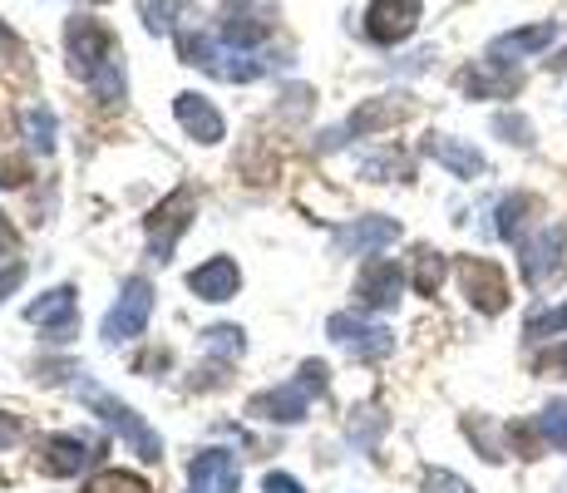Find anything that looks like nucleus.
<instances>
[{"instance_id": "nucleus-27", "label": "nucleus", "mask_w": 567, "mask_h": 493, "mask_svg": "<svg viewBox=\"0 0 567 493\" xmlns=\"http://www.w3.org/2000/svg\"><path fill=\"white\" fill-rule=\"evenodd\" d=\"M494 129L508 138V144H518V148H528V144H533V124H528L523 114H498V119H494Z\"/></svg>"}, {"instance_id": "nucleus-2", "label": "nucleus", "mask_w": 567, "mask_h": 493, "mask_svg": "<svg viewBox=\"0 0 567 493\" xmlns=\"http://www.w3.org/2000/svg\"><path fill=\"white\" fill-rule=\"evenodd\" d=\"M518 261H523L528 287H553L567 271V223H543L533 237H523Z\"/></svg>"}, {"instance_id": "nucleus-1", "label": "nucleus", "mask_w": 567, "mask_h": 493, "mask_svg": "<svg viewBox=\"0 0 567 493\" xmlns=\"http://www.w3.org/2000/svg\"><path fill=\"white\" fill-rule=\"evenodd\" d=\"M316 394H326V366H321V360H307V366L297 370V380H291V386L257 394V400H252V414H257V420L297 424V420H307V410H311Z\"/></svg>"}, {"instance_id": "nucleus-21", "label": "nucleus", "mask_w": 567, "mask_h": 493, "mask_svg": "<svg viewBox=\"0 0 567 493\" xmlns=\"http://www.w3.org/2000/svg\"><path fill=\"white\" fill-rule=\"evenodd\" d=\"M444 281V257L440 251H420V261H414V287H420L424 296H434Z\"/></svg>"}, {"instance_id": "nucleus-17", "label": "nucleus", "mask_w": 567, "mask_h": 493, "mask_svg": "<svg viewBox=\"0 0 567 493\" xmlns=\"http://www.w3.org/2000/svg\"><path fill=\"white\" fill-rule=\"evenodd\" d=\"M424 153H430V158H440L444 168L460 173V178H478V173H484V153L468 148V144H454V138H444V134L424 138Z\"/></svg>"}, {"instance_id": "nucleus-3", "label": "nucleus", "mask_w": 567, "mask_h": 493, "mask_svg": "<svg viewBox=\"0 0 567 493\" xmlns=\"http://www.w3.org/2000/svg\"><path fill=\"white\" fill-rule=\"evenodd\" d=\"M148 316H154V287H148L144 277L124 281V296H118V301L109 306V316H104V341L124 346V341H134V336H144Z\"/></svg>"}, {"instance_id": "nucleus-23", "label": "nucleus", "mask_w": 567, "mask_h": 493, "mask_svg": "<svg viewBox=\"0 0 567 493\" xmlns=\"http://www.w3.org/2000/svg\"><path fill=\"white\" fill-rule=\"evenodd\" d=\"M25 134L35 138L40 153L54 148V114H50V109H30V114H25Z\"/></svg>"}, {"instance_id": "nucleus-28", "label": "nucleus", "mask_w": 567, "mask_h": 493, "mask_svg": "<svg viewBox=\"0 0 567 493\" xmlns=\"http://www.w3.org/2000/svg\"><path fill=\"white\" fill-rule=\"evenodd\" d=\"M207 346L223 350V356H243V331H237V326H213V331H207Z\"/></svg>"}, {"instance_id": "nucleus-13", "label": "nucleus", "mask_w": 567, "mask_h": 493, "mask_svg": "<svg viewBox=\"0 0 567 493\" xmlns=\"http://www.w3.org/2000/svg\"><path fill=\"white\" fill-rule=\"evenodd\" d=\"M237 459L227 449H203L198 459L188 464V484L203 493H237Z\"/></svg>"}, {"instance_id": "nucleus-19", "label": "nucleus", "mask_w": 567, "mask_h": 493, "mask_svg": "<svg viewBox=\"0 0 567 493\" xmlns=\"http://www.w3.org/2000/svg\"><path fill=\"white\" fill-rule=\"evenodd\" d=\"M528 213H533V197H528V193L504 197V203H498V237H508V243H523Z\"/></svg>"}, {"instance_id": "nucleus-31", "label": "nucleus", "mask_w": 567, "mask_h": 493, "mask_svg": "<svg viewBox=\"0 0 567 493\" xmlns=\"http://www.w3.org/2000/svg\"><path fill=\"white\" fill-rule=\"evenodd\" d=\"M543 370H553V376H567V341L553 346L548 356H543Z\"/></svg>"}, {"instance_id": "nucleus-8", "label": "nucleus", "mask_w": 567, "mask_h": 493, "mask_svg": "<svg viewBox=\"0 0 567 493\" xmlns=\"http://www.w3.org/2000/svg\"><path fill=\"white\" fill-rule=\"evenodd\" d=\"M188 223H193V197L188 193H173L168 203L148 217V251H154V261L173 257V247H178V237L188 233Z\"/></svg>"}, {"instance_id": "nucleus-18", "label": "nucleus", "mask_w": 567, "mask_h": 493, "mask_svg": "<svg viewBox=\"0 0 567 493\" xmlns=\"http://www.w3.org/2000/svg\"><path fill=\"white\" fill-rule=\"evenodd\" d=\"M45 469L50 474H80L84 464L94 459V449L84 440H70V434H54V440H45Z\"/></svg>"}, {"instance_id": "nucleus-25", "label": "nucleus", "mask_w": 567, "mask_h": 493, "mask_svg": "<svg viewBox=\"0 0 567 493\" xmlns=\"http://www.w3.org/2000/svg\"><path fill=\"white\" fill-rule=\"evenodd\" d=\"M558 331H567V301L558 306V311L528 316V336H533V341H543V336H558Z\"/></svg>"}, {"instance_id": "nucleus-7", "label": "nucleus", "mask_w": 567, "mask_h": 493, "mask_svg": "<svg viewBox=\"0 0 567 493\" xmlns=\"http://www.w3.org/2000/svg\"><path fill=\"white\" fill-rule=\"evenodd\" d=\"M331 341L346 350L351 360H380V356H390V331L385 326H370V321H361V316H331Z\"/></svg>"}, {"instance_id": "nucleus-6", "label": "nucleus", "mask_w": 567, "mask_h": 493, "mask_svg": "<svg viewBox=\"0 0 567 493\" xmlns=\"http://www.w3.org/2000/svg\"><path fill=\"white\" fill-rule=\"evenodd\" d=\"M460 287H464L468 301L488 316L508 306V277H504V267L488 261V257H464L460 261Z\"/></svg>"}, {"instance_id": "nucleus-11", "label": "nucleus", "mask_w": 567, "mask_h": 493, "mask_svg": "<svg viewBox=\"0 0 567 493\" xmlns=\"http://www.w3.org/2000/svg\"><path fill=\"white\" fill-rule=\"evenodd\" d=\"M400 291H405V271L385 257L370 261V267L361 271V281H355V296H361L365 311H390V306L400 301Z\"/></svg>"}, {"instance_id": "nucleus-15", "label": "nucleus", "mask_w": 567, "mask_h": 493, "mask_svg": "<svg viewBox=\"0 0 567 493\" xmlns=\"http://www.w3.org/2000/svg\"><path fill=\"white\" fill-rule=\"evenodd\" d=\"M237 261H227V257H213V261H203L198 271L188 277V291L198 296V301H227V296L237 291Z\"/></svg>"}, {"instance_id": "nucleus-10", "label": "nucleus", "mask_w": 567, "mask_h": 493, "mask_svg": "<svg viewBox=\"0 0 567 493\" xmlns=\"http://www.w3.org/2000/svg\"><path fill=\"white\" fill-rule=\"evenodd\" d=\"M25 321L45 331V341H70L74 336V287H54L40 301L25 306Z\"/></svg>"}, {"instance_id": "nucleus-24", "label": "nucleus", "mask_w": 567, "mask_h": 493, "mask_svg": "<svg viewBox=\"0 0 567 493\" xmlns=\"http://www.w3.org/2000/svg\"><path fill=\"white\" fill-rule=\"evenodd\" d=\"M84 493H154V489H148L144 479H134V474H100Z\"/></svg>"}, {"instance_id": "nucleus-20", "label": "nucleus", "mask_w": 567, "mask_h": 493, "mask_svg": "<svg viewBox=\"0 0 567 493\" xmlns=\"http://www.w3.org/2000/svg\"><path fill=\"white\" fill-rule=\"evenodd\" d=\"M538 434H543V444H553V449H567V404H548V410L538 414Z\"/></svg>"}, {"instance_id": "nucleus-5", "label": "nucleus", "mask_w": 567, "mask_h": 493, "mask_svg": "<svg viewBox=\"0 0 567 493\" xmlns=\"http://www.w3.org/2000/svg\"><path fill=\"white\" fill-rule=\"evenodd\" d=\"M84 400L94 404V414H100V420H104L109 430L118 434V440H124V444H134L144 459H158V454H163V440H158L154 430H148L144 420H138L134 410H128L124 400H114V394H104V390H84Z\"/></svg>"}, {"instance_id": "nucleus-14", "label": "nucleus", "mask_w": 567, "mask_h": 493, "mask_svg": "<svg viewBox=\"0 0 567 493\" xmlns=\"http://www.w3.org/2000/svg\"><path fill=\"white\" fill-rule=\"evenodd\" d=\"M395 237H400V223H390V217H361V223L336 233V247H341L346 257H370V251L390 247Z\"/></svg>"}, {"instance_id": "nucleus-4", "label": "nucleus", "mask_w": 567, "mask_h": 493, "mask_svg": "<svg viewBox=\"0 0 567 493\" xmlns=\"http://www.w3.org/2000/svg\"><path fill=\"white\" fill-rule=\"evenodd\" d=\"M64 45H70V70L80 74V80H94V74L104 70L109 60H114V35L100 25V20L90 16H74L70 30H64Z\"/></svg>"}, {"instance_id": "nucleus-16", "label": "nucleus", "mask_w": 567, "mask_h": 493, "mask_svg": "<svg viewBox=\"0 0 567 493\" xmlns=\"http://www.w3.org/2000/svg\"><path fill=\"white\" fill-rule=\"evenodd\" d=\"M173 114H178V124L188 129V138H198V144H217V138H223V114H217L203 94H178Z\"/></svg>"}, {"instance_id": "nucleus-29", "label": "nucleus", "mask_w": 567, "mask_h": 493, "mask_svg": "<svg viewBox=\"0 0 567 493\" xmlns=\"http://www.w3.org/2000/svg\"><path fill=\"white\" fill-rule=\"evenodd\" d=\"M424 489H444V493H468V484H460V479H454V474H440V469H434V474H424Z\"/></svg>"}, {"instance_id": "nucleus-30", "label": "nucleus", "mask_w": 567, "mask_h": 493, "mask_svg": "<svg viewBox=\"0 0 567 493\" xmlns=\"http://www.w3.org/2000/svg\"><path fill=\"white\" fill-rule=\"evenodd\" d=\"M261 493H307V489H301L291 474H267V484H261Z\"/></svg>"}, {"instance_id": "nucleus-34", "label": "nucleus", "mask_w": 567, "mask_h": 493, "mask_svg": "<svg viewBox=\"0 0 567 493\" xmlns=\"http://www.w3.org/2000/svg\"><path fill=\"white\" fill-rule=\"evenodd\" d=\"M548 64H553V70H558V74H567V50L558 54V60H548Z\"/></svg>"}, {"instance_id": "nucleus-26", "label": "nucleus", "mask_w": 567, "mask_h": 493, "mask_svg": "<svg viewBox=\"0 0 567 493\" xmlns=\"http://www.w3.org/2000/svg\"><path fill=\"white\" fill-rule=\"evenodd\" d=\"M173 16H178V6H173V0H144V25L154 30V35H168Z\"/></svg>"}, {"instance_id": "nucleus-35", "label": "nucleus", "mask_w": 567, "mask_h": 493, "mask_svg": "<svg viewBox=\"0 0 567 493\" xmlns=\"http://www.w3.org/2000/svg\"><path fill=\"white\" fill-rule=\"evenodd\" d=\"M193 493H203V489H193Z\"/></svg>"}, {"instance_id": "nucleus-22", "label": "nucleus", "mask_w": 567, "mask_h": 493, "mask_svg": "<svg viewBox=\"0 0 567 493\" xmlns=\"http://www.w3.org/2000/svg\"><path fill=\"white\" fill-rule=\"evenodd\" d=\"M460 84L468 94H514L518 90V80H494V74H484V70H464Z\"/></svg>"}, {"instance_id": "nucleus-9", "label": "nucleus", "mask_w": 567, "mask_h": 493, "mask_svg": "<svg viewBox=\"0 0 567 493\" xmlns=\"http://www.w3.org/2000/svg\"><path fill=\"white\" fill-rule=\"evenodd\" d=\"M420 16H424L420 0H375L365 16V35L375 40V45H400V40L420 25Z\"/></svg>"}, {"instance_id": "nucleus-33", "label": "nucleus", "mask_w": 567, "mask_h": 493, "mask_svg": "<svg viewBox=\"0 0 567 493\" xmlns=\"http://www.w3.org/2000/svg\"><path fill=\"white\" fill-rule=\"evenodd\" d=\"M16 440H20V424L10 420V414H0V449H10Z\"/></svg>"}, {"instance_id": "nucleus-32", "label": "nucleus", "mask_w": 567, "mask_h": 493, "mask_svg": "<svg viewBox=\"0 0 567 493\" xmlns=\"http://www.w3.org/2000/svg\"><path fill=\"white\" fill-rule=\"evenodd\" d=\"M20 281H25V271H20V267H6V271H0V301H6V296L16 291Z\"/></svg>"}, {"instance_id": "nucleus-12", "label": "nucleus", "mask_w": 567, "mask_h": 493, "mask_svg": "<svg viewBox=\"0 0 567 493\" xmlns=\"http://www.w3.org/2000/svg\"><path fill=\"white\" fill-rule=\"evenodd\" d=\"M553 40H558V25H528V30H508V35H498L494 45H488V64L494 70H508V64H518L523 54H538V50H548Z\"/></svg>"}]
</instances>
